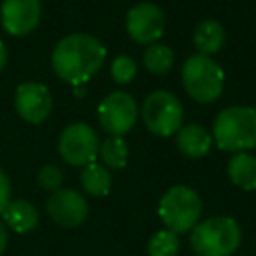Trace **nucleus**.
I'll return each instance as SVG.
<instances>
[{
  "instance_id": "nucleus-2",
  "label": "nucleus",
  "mask_w": 256,
  "mask_h": 256,
  "mask_svg": "<svg viewBox=\"0 0 256 256\" xmlns=\"http://www.w3.org/2000/svg\"><path fill=\"white\" fill-rule=\"evenodd\" d=\"M212 140L226 152H248L256 148V108L230 106L214 118Z\"/></svg>"
},
{
  "instance_id": "nucleus-1",
  "label": "nucleus",
  "mask_w": 256,
  "mask_h": 256,
  "mask_svg": "<svg viewBox=\"0 0 256 256\" xmlns=\"http://www.w3.org/2000/svg\"><path fill=\"white\" fill-rule=\"evenodd\" d=\"M104 44L84 32L64 36L52 50V70L56 76L72 86L86 84L104 64Z\"/></svg>"
},
{
  "instance_id": "nucleus-22",
  "label": "nucleus",
  "mask_w": 256,
  "mask_h": 256,
  "mask_svg": "<svg viewBox=\"0 0 256 256\" xmlns=\"http://www.w3.org/2000/svg\"><path fill=\"white\" fill-rule=\"evenodd\" d=\"M64 182V174L62 170L56 166V164H44L40 170H38V184L44 188V190H58Z\"/></svg>"
},
{
  "instance_id": "nucleus-9",
  "label": "nucleus",
  "mask_w": 256,
  "mask_h": 256,
  "mask_svg": "<svg viewBox=\"0 0 256 256\" xmlns=\"http://www.w3.org/2000/svg\"><path fill=\"white\" fill-rule=\"evenodd\" d=\"M166 30L162 8L152 2H138L126 14V32L138 44H154Z\"/></svg>"
},
{
  "instance_id": "nucleus-14",
  "label": "nucleus",
  "mask_w": 256,
  "mask_h": 256,
  "mask_svg": "<svg viewBox=\"0 0 256 256\" xmlns=\"http://www.w3.org/2000/svg\"><path fill=\"white\" fill-rule=\"evenodd\" d=\"M2 218L6 228L14 230L16 234H26L38 226L40 214L38 208L28 200H10L2 210Z\"/></svg>"
},
{
  "instance_id": "nucleus-4",
  "label": "nucleus",
  "mask_w": 256,
  "mask_h": 256,
  "mask_svg": "<svg viewBox=\"0 0 256 256\" xmlns=\"http://www.w3.org/2000/svg\"><path fill=\"white\" fill-rule=\"evenodd\" d=\"M202 200L198 192L190 186L176 184L168 188L158 202V216L168 230L182 234L192 230L200 222Z\"/></svg>"
},
{
  "instance_id": "nucleus-16",
  "label": "nucleus",
  "mask_w": 256,
  "mask_h": 256,
  "mask_svg": "<svg viewBox=\"0 0 256 256\" xmlns=\"http://www.w3.org/2000/svg\"><path fill=\"white\" fill-rule=\"evenodd\" d=\"M224 28L218 20H202L194 30V46L198 54H216L224 46Z\"/></svg>"
},
{
  "instance_id": "nucleus-11",
  "label": "nucleus",
  "mask_w": 256,
  "mask_h": 256,
  "mask_svg": "<svg viewBox=\"0 0 256 256\" xmlns=\"http://www.w3.org/2000/svg\"><path fill=\"white\" fill-rule=\"evenodd\" d=\"M50 218L62 228H76L88 218L86 198L72 188H58L50 194L46 202Z\"/></svg>"
},
{
  "instance_id": "nucleus-19",
  "label": "nucleus",
  "mask_w": 256,
  "mask_h": 256,
  "mask_svg": "<svg viewBox=\"0 0 256 256\" xmlns=\"http://www.w3.org/2000/svg\"><path fill=\"white\" fill-rule=\"evenodd\" d=\"M144 66L148 72L152 74H166L172 66H174V52L172 48H168L166 44H160V42H154L146 48L144 52Z\"/></svg>"
},
{
  "instance_id": "nucleus-12",
  "label": "nucleus",
  "mask_w": 256,
  "mask_h": 256,
  "mask_svg": "<svg viewBox=\"0 0 256 256\" xmlns=\"http://www.w3.org/2000/svg\"><path fill=\"white\" fill-rule=\"evenodd\" d=\"M42 16L40 0H2L0 6V20L2 28L12 36L30 34Z\"/></svg>"
},
{
  "instance_id": "nucleus-10",
  "label": "nucleus",
  "mask_w": 256,
  "mask_h": 256,
  "mask_svg": "<svg viewBox=\"0 0 256 256\" xmlns=\"http://www.w3.org/2000/svg\"><path fill=\"white\" fill-rule=\"evenodd\" d=\"M52 106L54 102H52V94L48 86L40 82H22L16 88L14 108L24 122H30V124L44 122L50 116Z\"/></svg>"
},
{
  "instance_id": "nucleus-25",
  "label": "nucleus",
  "mask_w": 256,
  "mask_h": 256,
  "mask_svg": "<svg viewBox=\"0 0 256 256\" xmlns=\"http://www.w3.org/2000/svg\"><path fill=\"white\" fill-rule=\"evenodd\" d=\"M6 60H8V52H6V46H4V42L0 40V70L6 66Z\"/></svg>"
},
{
  "instance_id": "nucleus-18",
  "label": "nucleus",
  "mask_w": 256,
  "mask_h": 256,
  "mask_svg": "<svg viewBox=\"0 0 256 256\" xmlns=\"http://www.w3.org/2000/svg\"><path fill=\"white\" fill-rule=\"evenodd\" d=\"M98 156L106 168H124L128 162V146L122 136H108L100 142Z\"/></svg>"
},
{
  "instance_id": "nucleus-8",
  "label": "nucleus",
  "mask_w": 256,
  "mask_h": 256,
  "mask_svg": "<svg viewBox=\"0 0 256 256\" xmlns=\"http://www.w3.org/2000/svg\"><path fill=\"white\" fill-rule=\"evenodd\" d=\"M138 118L136 100L128 92H112L98 106V122L110 136L126 134Z\"/></svg>"
},
{
  "instance_id": "nucleus-24",
  "label": "nucleus",
  "mask_w": 256,
  "mask_h": 256,
  "mask_svg": "<svg viewBox=\"0 0 256 256\" xmlns=\"http://www.w3.org/2000/svg\"><path fill=\"white\" fill-rule=\"evenodd\" d=\"M6 246H8V228L4 222H0V256L4 254Z\"/></svg>"
},
{
  "instance_id": "nucleus-5",
  "label": "nucleus",
  "mask_w": 256,
  "mask_h": 256,
  "mask_svg": "<svg viewBox=\"0 0 256 256\" xmlns=\"http://www.w3.org/2000/svg\"><path fill=\"white\" fill-rule=\"evenodd\" d=\"M182 84L192 100L210 104L224 90V70L210 56L194 54L182 66Z\"/></svg>"
},
{
  "instance_id": "nucleus-13",
  "label": "nucleus",
  "mask_w": 256,
  "mask_h": 256,
  "mask_svg": "<svg viewBox=\"0 0 256 256\" xmlns=\"http://www.w3.org/2000/svg\"><path fill=\"white\" fill-rule=\"evenodd\" d=\"M212 134L200 124H186L176 132V146L188 158H202L212 148Z\"/></svg>"
},
{
  "instance_id": "nucleus-20",
  "label": "nucleus",
  "mask_w": 256,
  "mask_h": 256,
  "mask_svg": "<svg viewBox=\"0 0 256 256\" xmlns=\"http://www.w3.org/2000/svg\"><path fill=\"white\" fill-rule=\"evenodd\" d=\"M180 252V238L176 232L164 228L152 234L148 240V256H178Z\"/></svg>"
},
{
  "instance_id": "nucleus-21",
  "label": "nucleus",
  "mask_w": 256,
  "mask_h": 256,
  "mask_svg": "<svg viewBox=\"0 0 256 256\" xmlns=\"http://www.w3.org/2000/svg\"><path fill=\"white\" fill-rule=\"evenodd\" d=\"M110 74H112L114 82H118V84H128V82H132L134 76H136V62H134L130 56H126V54H120V56H116V58L112 60V64H110Z\"/></svg>"
},
{
  "instance_id": "nucleus-23",
  "label": "nucleus",
  "mask_w": 256,
  "mask_h": 256,
  "mask_svg": "<svg viewBox=\"0 0 256 256\" xmlns=\"http://www.w3.org/2000/svg\"><path fill=\"white\" fill-rule=\"evenodd\" d=\"M8 202H10V180L6 172L0 168V214L8 206Z\"/></svg>"
},
{
  "instance_id": "nucleus-7",
  "label": "nucleus",
  "mask_w": 256,
  "mask_h": 256,
  "mask_svg": "<svg viewBox=\"0 0 256 256\" xmlns=\"http://www.w3.org/2000/svg\"><path fill=\"white\" fill-rule=\"evenodd\" d=\"M100 140L96 132L84 122L68 124L58 138V152L70 166H86L98 158Z\"/></svg>"
},
{
  "instance_id": "nucleus-3",
  "label": "nucleus",
  "mask_w": 256,
  "mask_h": 256,
  "mask_svg": "<svg viewBox=\"0 0 256 256\" xmlns=\"http://www.w3.org/2000/svg\"><path fill=\"white\" fill-rule=\"evenodd\" d=\"M242 240L238 222L230 216H212L198 222L190 234L196 256H232Z\"/></svg>"
},
{
  "instance_id": "nucleus-17",
  "label": "nucleus",
  "mask_w": 256,
  "mask_h": 256,
  "mask_svg": "<svg viewBox=\"0 0 256 256\" xmlns=\"http://www.w3.org/2000/svg\"><path fill=\"white\" fill-rule=\"evenodd\" d=\"M80 182L84 192H88L90 196H106L112 188V174L104 164L90 162L84 166L80 174Z\"/></svg>"
},
{
  "instance_id": "nucleus-15",
  "label": "nucleus",
  "mask_w": 256,
  "mask_h": 256,
  "mask_svg": "<svg viewBox=\"0 0 256 256\" xmlns=\"http://www.w3.org/2000/svg\"><path fill=\"white\" fill-rule=\"evenodd\" d=\"M228 176L234 186L246 192L256 190V156L248 152H236L228 160Z\"/></svg>"
},
{
  "instance_id": "nucleus-6",
  "label": "nucleus",
  "mask_w": 256,
  "mask_h": 256,
  "mask_svg": "<svg viewBox=\"0 0 256 256\" xmlns=\"http://www.w3.org/2000/svg\"><path fill=\"white\" fill-rule=\"evenodd\" d=\"M142 120L156 136H172L184 126L182 102L168 90H154L142 104Z\"/></svg>"
}]
</instances>
